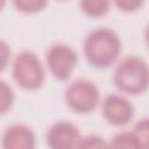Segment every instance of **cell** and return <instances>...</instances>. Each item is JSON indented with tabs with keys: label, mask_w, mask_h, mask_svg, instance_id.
Masks as SVG:
<instances>
[{
	"label": "cell",
	"mask_w": 149,
	"mask_h": 149,
	"mask_svg": "<svg viewBox=\"0 0 149 149\" xmlns=\"http://www.w3.org/2000/svg\"><path fill=\"white\" fill-rule=\"evenodd\" d=\"M101 114L108 123L121 127L133 120L135 107L125 95L112 93L104 98L101 102Z\"/></svg>",
	"instance_id": "obj_6"
},
{
	"label": "cell",
	"mask_w": 149,
	"mask_h": 149,
	"mask_svg": "<svg viewBox=\"0 0 149 149\" xmlns=\"http://www.w3.org/2000/svg\"><path fill=\"white\" fill-rule=\"evenodd\" d=\"M0 48H1V70H3L7 65V58L10 55V49L3 40L0 43Z\"/></svg>",
	"instance_id": "obj_16"
},
{
	"label": "cell",
	"mask_w": 149,
	"mask_h": 149,
	"mask_svg": "<svg viewBox=\"0 0 149 149\" xmlns=\"http://www.w3.org/2000/svg\"><path fill=\"white\" fill-rule=\"evenodd\" d=\"M64 100L70 109L79 114L92 112L100 101L98 86L85 78H79L70 83L64 92Z\"/></svg>",
	"instance_id": "obj_4"
},
{
	"label": "cell",
	"mask_w": 149,
	"mask_h": 149,
	"mask_svg": "<svg viewBox=\"0 0 149 149\" xmlns=\"http://www.w3.org/2000/svg\"><path fill=\"white\" fill-rule=\"evenodd\" d=\"M0 93H1V102H0V112L3 114L6 113L8 109L12 108L13 104H14V99H15V94L14 91L12 88V86L6 83L5 80L0 81Z\"/></svg>",
	"instance_id": "obj_14"
},
{
	"label": "cell",
	"mask_w": 149,
	"mask_h": 149,
	"mask_svg": "<svg viewBox=\"0 0 149 149\" xmlns=\"http://www.w3.org/2000/svg\"><path fill=\"white\" fill-rule=\"evenodd\" d=\"M143 1L141 0H116L114 1V5L122 12H135L139 8L143 6Z\"/></svg>",
	"instance_id": "obj_15"
},
{
	"label": "cell",
	"mask_w": 149,
	"mask_h": 149,
	"mask_svg": "<svg viewBox=\"0 0 149 149\" xmlns=\"http://www.w3.org/2000/svg\"><path fill=\"white\" fill-rule=\"evenodd\" d=\"M13 5L16 7L17 10L31 14L41 12L48 5V2L45 0H15L13 1Z\"/></svg>",
	"instance_id": "obj_13"
},
{
	"label": "cell",
	"mask_w": 149,
	"mask_h": 149,
	"mask_svg": "<svg viewBox=\"0 0 149 149\" xmlns=\"http://www.w3.org/2000/svg\"><path fill=\"white\" fill-rule=\"evenodd\" d=\"M12 76L20 87L34 91L43 85L45 70L40 57L34 51L22 50L13 59Z\"/></svg>",
	"instance_id": "obj_3"
},
{
	"label": "cell",
	"mask_w": 149,
	"mask_h": 149,
	"mask_svg": "<svg viewBox=\"0 0 149 149\" xmlns=\"http://www.w3.org/2000/svg\"><path fill=\"white\" fill-rule=\"evenodd\" d=\"M79 7L84 14L91 17H100L108 13L111 2L106 0H81Z\"/></svg>",
	"instance_id": "obj_10"
},
{
	"label": "cell",
	"mask_w": 149,
	"mask_h": 149,
	"mask_svg": "<svg viewBox=\"0 0 149 149\" xmlns=\"http://www.w3.org/2000/svg\"><path fill=\"white\" fill-rule=\"evenodd\" d=\"M83 50L92 66L106 69L118 61L122 50V43L120 36L113 29L97 27L86 35Z\"/></svg>",
	"instance_id": "obj_1"
},
{
	"label": "cell",
	"mask_w": 149,
	"mask_h": 149,
	"mask_svg": "<svg viewBox=\"0 0 149 149\" xmlns=\"http://www.w3.org/2000/svg\"><path fill=\"white\" fill-rule=\"evenodd\" d=\"M144 41L149 48V24L146 27V30H144Z\"/></svg>",
	"instance_id": "obj_17"
},
{
	"label": "cell",
	"mask_w": 149,
	"mask_h": 149,
	"mask_svg": "<svg viewBox=\"0 0 149 149\" xmlns=\"http://www.w3.org/2000/svg\"><path fill=\"white\" fill-rule=\"evenodd\" d=\"M143 149H149V116L137 121L132 130Z\"/></svg>",
	"instance_id": "obj_11"
},
{
	"label": "cell",
	"mask_w": 149,
	"mask_h": 149,
	"mask_svg": "<svg viewBox=\"0 0 149 149\" xmlns=\"http://www.w3.org/2000/svg\"><path fill=\"white\" fill-rule=\"evenodd\" d=\"M108 149H143L133 132H120L108 141Z\"/></svg>",
	"instance_id": "obj_9"
},
{
	"label": "cell",
	"mask_w": 149,
	"mask_h": 149,
	"mask_svg": "<svg viewBox=\"0 0 149 149\" xmlns=\"http://www.w3.org/2000/svg\"><path fill=\"white\" fill-rule=\"evenodd\" d=\"M76 149H108V142L95 134L83 136Z\"/></svg>",
	"instance_id": "obj_12"
},
{
	"label": "cell",
	"mask_w": 149,
	"mask_h": 149,
	"mask_svg": "<svg viewBox=\"0 0 149 149\" xmlns=\"http://www.w3.org/2000/svg\"><path fill=\"white\" fill-rule=\"evenodd\" d=\"M113 81L126 94H142L149 88V64L142 57L127 56L118 63Z\"/></svg>",
	"instance_id": "obj_2"
},
{
	"label": "cell",
	"mask_w": 149,
	"mask_h": 149,
	"mask_svg": "<svg viewBox=\"0 0 149 149\" xmlns=\"http://www.w3.org/2000/svg\"><path fill=\"white\" fill-rule=\"evenodd\" d=\"M81 134L79 128L66 120L52 123L45 134V142L49 149H76Z\"/></svg>",
	"instance_id": "obj_7"
},
{
	"label": "cell",
	"mask_w": 149,
	"mask_h": 149,
	"mask_svg": "<svg viewBox=\"0 0 149 149\" xmlns=\"http://www.w3.org/2000/svg\"><path fill=\"white\" fill-rule=\"evenodd\" d=\"M45 61L50 73L56 79L66 80L71 77L78 64V55L71 45L58 42L49 47Z\"/></svg>",
	"instance_id": "obj_5"
},
{
	"label": "cell",
	"mask_w": 149,
	"mask_h": 149,
	"mask_svg": "<svg viewBox=\"0 0 149 149\" xmlns=\"http://www.w3.org/2000/svg\"><path fill=\"white\" fill-rule=\"evenodd\" d=\"M2 149H35L36 136L34 130L23 123L7 127L1 137Z\"/></svg>",
	"instance_id": "obj_8"
}]
</instances>
